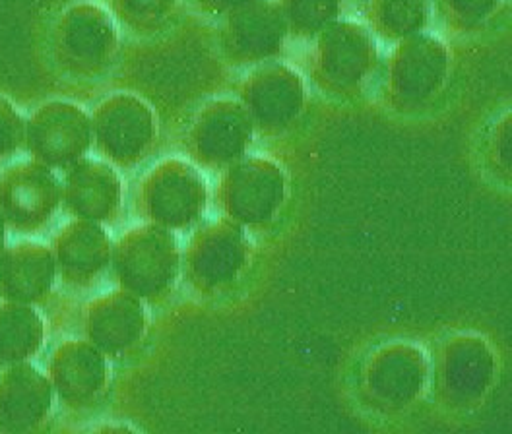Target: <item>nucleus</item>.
I'll use <instances>...</instances> for the list:
<instances>
[{"mask_svg": "<svg viewBox=\"0 0 512 434\" xmlns=\"http://www.w3.org/2000/svg\"><path fill=\"white\" fill-rule=\"evenodd\" d=\"M59 202V186L39 163H22L0 177V214L18 229H37Z\"/></svg>", "mask_w": 512, "mask_h": 434, "instance_id": "obj_1", "label": "nucleus"}, {"mask_svg": "<svg viewBox=\"0 0 512 434\" xmlns=\"http://www.w3.org/2000/svg\"><path fill=\"white\" fill-rule=\"evenodd\" d=\"M51 407L49 380L26 363H14L0 376V423L10 431L37 427Z\"/></svg>", "mask_w": 512, "mask_h": 434, "instance_id": "obj_2", "label": "nucleus"}, {"mask_svg": "<svg viewBox=\"0 0 512 434\" xmlns=\"http://www.w3.org/2000/svg\"><path fill=\"white\" fill-rule=\"evenodd\" d=\"M55 260L49 248L22 243L0 254V291L12 303L30 305L53 285Z\"/></svg>", "mask_w": 512, "mask_h": 434, "instance_id": "obj_3", "label": "nucleus"}, {"mask_svg": "<svg viewBox=\"0 0 512 434\" xmlns=\"http://www.w3.org/2000/svg\"><path fill=\"white\" fill-rule=\"evenodd\" d=\"M43 341V322L24 303L0 307V361L22 363L37 353Z\"/></svg>", "mask_w": 512, "mask_h": 434, "instance_id": "obj_4", "label": "nucleus"}, {"mask_svg": "<svg viewBox=\"0 0 512 434\" xmlns=\"http://www.w3.org/2000/svg\"><path fill=\"white\" fill-rule=\"evenodd\" d=\"M90 353L80 345H63L53 359L51 376L55 380V386L63 396H82L86 394L88 382L94 378V374H86Z\"/></svg>", "mask_w": 512, "mask_h": 434, "instance_id": "obj_5", "label": "nucleus"}, {"mask_svg": "<svg viewBox=\"0 0 512 434\" xmlns=\"http://www.w3.org/2000/svg\"><path fill=\"white\" fill-rule=\"evenodd\" d=\"M22 140V124L18 115L0 101V159L14 154Z\"/></svg>", "mask_w": 512, "mask_h": 434, "instance_id": "obj_6", "label": "nucleus"}, {"mask_svg": "<svg viewBox=\"0 0 512 434\" xmlns=\"http://www.w3.org/2000/svg\"><path fill=\"white\" fill-rule=\"evenodd\" d=\"M4 223H6V219L0 214V254H2V248H4Z\"/></svg>", "mask_w": 512, "mask_h": 434, "instance_id": "obj_7", "label": "nucleus"}]
</instances>
